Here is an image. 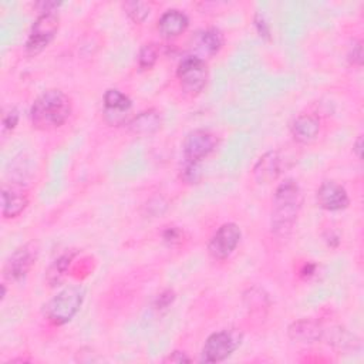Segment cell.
I'll list each match as a JSON object with an SVG mask.
<instances>
[{"mask_svg":"<svg viewBox=\"0 0 364 364\" xmlns=\"http://www.w3.org/2000/svg\"><path fill=\"white\" fill-rule=\"evenodd\" d=\"M245 301L250 311H262L263 307H267V296L257 289H252L245 294Z\"/></svg>","mask_w":364,"mask_h":364,"instance_id":"23","label":"cell"},{"mask_svg":"<svg viewBox=\"0 0 364 364\" xmlns=\"http://www.w3.org/2000/svg\"><path fill=\"white\" fill-rule=\"evenodd\" d=\"M290 132L294 141L309 144L314 141L320 132V119L313 114H300L293 119Z\"/></svg>","mask_w":364,"mask_h":364,"instance_id":"15","label":"cell"},{"mask_svg":"<svg viewBox=\"0 0 364 364\" xmlns=\"http://www.w3.org/2000/svg\"><path fill=\"white\" fill-rule=\"evenodd\" d=\"M122 9L129 20L135 24H141L149 16V6L144 1H125L122 3Z\"/></svg>","mask_w":364,"mask_h":364,"instance_id":"21","label":"cell"},{"mask_svg":"<svg viewBox=\"0 0 364 364\" xmlns=\"http://www.w3.org/2000/svg\"><path fill=\"white\" fill-rule=\"evenodd\" d=\"M71 111V98L64 91L57 88L47 90L41 92L31 105V125L38 131L57 129L68 121Z\"/></svg>","mask_w":364,"mask_h":364,"instance_id":"2","label":"cell"},{"mask_svg":"<svg viewBox=\"0 0 364 364\" xmlns=\"http://www.w3.org/2000/svg\"><path fill=\"white\" fill-rule=\"evenodd\" d=\"M193 46L199 51L198 57L200 58H203L205 55L213 57L220 51L223 46V34L220 33L219 28H215V27L202 30L195 36Z\"/></svg>","mask_w":364,"mask_h":364,"instance_id":"17","label":"cell"},{"mask_svg":"<svg viewBox=\"0 0 364 364\" xmlns=\"http://www.w3.org/2000/svg\"><path fill=\"white\" fill-rule=\"evenodd\" d=\"M317 205L328 212H338L350 205L347 191L334 181H324L316 193Z\"/></svg>","mask_w":364,"mask_h":364,"instance_id":"10","label":"cell"},{"mask_svg":"<svg viewBox=\"0 0 364 364\" xmlns=\"http://www.w3.org/2000/svg\"><path fill=\"white\" fill-rule=\"evenodd\" d=\"M182 176L186 182H196L199 179V164H191V162H185L183 171H182Z\"/></svg>","mask_w":364,"mask_h":364,"instance_id":"27","label":"cell"},{"mask_svg":"<svg viewBox=\"0 0 364 364\" xmlns=\"http://www.w3.org/2000/svg\"><path fill=\"white\" fill-rule=\"evenodd\" d=\"M348 61H350V64L357 65V67H360L363 64V44H361V41H355L350 47Z\"/></svg>","mask_w":364,"mask_h":364,"instance_id":"26","label":"cell"},{"mask_svg":"<svg viewBox=\"0 0 364 364\" xmlns=\"http://www.w3.org/2000/svg\"><path fill=\"white\" fill-rule=\"evenodd\" d=\"M189 361H192V358L185 351H181V350H175L164 358V363H189Z\"/></svg>","mask_w":364,"mask_h":364,"instance_id":"29","label":"cell"},{"mask_svg":"<svg viewBox=\"0 0 364 364\" xmlns=\"http://www.w3.org/2000/svg\"><path fill=\"white\" fill-rule=\"evenodd\" d=\"M162 119L161 115L156 109H145L136 114L129 122H128V129L131 134L138 135V136H146L151 134H155L161 128Z\"/></svg>","mask_w":364,"mask_h":364,"instance_id":"16","label":"cell"},{"mask_svg":"<svg viewBox=\"0 0 364 364\" xmlns=\"http://www.w3.org/2000/svg\"><path fill=\"white\" fill-rule=\"evenodd\" d=\"M6 293H7V291H6V284L3 283V284H1V301L6 299Z\"/></svg>","mask_w":364,"mask_h":364,"instance_id":"33","label":"cell"},{"mask_svg":"<svg viewBox=\"0 0 364 364\" xmlns=\"http://www.w3.org/2000/svg\"><path fill=\"white\" fill-rule=\"evenodd\" d=\"M173 300H175V293L168 289V290H164V291L156 297L155 306H156V309H165V307H168L169 304H172Z\"/></svg>","mask_w":364,"mask_h":364,"instance_id":"28","label":"cell"},{"mask_svg":"<svg viewBox=\"0 0 364 364\" xmlns=\"http://www.w3.org/2000/svg\"><path fill=\"white\" fill-rule=\"evenodd\" d=\"M353 151L358 159H361V151H363V136L358 135L355 142L353 144Z\"/></svg>","mask_w":364,"mask_h":364,"instance_id":"31","label":"cell"},{"mask_svg":"<svg viewBox=\"0 0 364 364\" xmlns=\"http://www.w3.org/2000/svg\"><path fill=\"white\" fill-rule=\"evenodd\" d=\"M283 169V161L279 151L264 152L253 166V178L257 183L266 185L274 182Z\"/></svg>","mask_w":364,"mask_h":364,"instance_id":"11","label":"cell"},{"mask_svg":"<svg viewBox=\"0 0 364 364\" xmlns=\"http://www.w3.org/2000/svg\"><path fill=\"white\" fill-rule=\"evenodd\" d=\"M159 53H158V47L154 43L149 44H144L139 48L138 53V65L141 70H149L155 65V63L158 61Z\"/></svg>","mask_w":364,"mask_h":364,"instance_id":"22","label":"cell"},{"mask_svg":"<svg viewBox=\"0 0 364 364\" xmlns=\"http://www.w3.org/2000/svg\"><path fill=\"white\" fill-rule=\"evenodd\" d=\"M176 77L182 90L188 94H199L208 81V65L203 58L191 54L185 55L176 68Z\"/></svg>","mask_w":364,"mask_h":364,"instance_id":"6","label":"cell"},{"mask_svg":"<svg viewBox=\"0 0 364 364\" xmlns=\"http://www.w3.org/2000/svg\"><path fill=\"white\" fill-rule=\"evenodd\" d=\"M216 148V138L208 129L191 131L182 144V154L185 162L199 164Z\"/></svg>","mask_w":364,"mask_h":364,"instance_id":"9","label":"cell"},{"mask_svg":"<svg viewBox=\"0 0 364 364\" xmlns=\"http://www.w3.org/2000/svg\"><path fill=\"white\" fill-rule=\"evenodd\" d=\"M189 26L188 16L176 9H169L158 20V31L165 38H175L186 31Z\"/></svg>","mask_w":364,"mask_h":364,"instance_id":"14","label":"cell"},{"mask_svg":"<svg viewBox=\"0 0 364 364\" xmlns=\"http://www.w3.org/2000/svg\"><path fill=\"white\" fill-rule=\"evenodd\" d=\"M38 255L37 243L28 242L17 247L6 260L3 267V276L9 282L23 280L33 269Z\"/></svg>","mask_w":364,"mask_h":364,"instance_id":"7","label":"cell"},{"mask_svg":"<svg viewBox=\"0 0 364 364\" xmlns=\"http://www.w3.org/2000/svg\"><path fill=\"white\" fill-rule=\"evenodd\" d=\"M242 237L240 228L233 222L219 226L208 243V253L213 260H226L237 247Z\"/></svg>","mask_w":364,"mask_h":364,"instance_id":"8","label":"cell"},{"mask_svg":"<svg viewBox=\"0 0 364 364\" xmlns=\"http://www.w3.org/2000/svg\"><path fill=\"white\" fill-rule=\"evenodd\" d=\"M60 27V17L57 11L40 13L34 20L28 37L24 44V51L28 57H36L44 51L54 40Z\"/></svg>","mask_w":364,"mask_h":364,"instance_id":"4","label":"cell"},{"mask_svg":"<svg viewBox=\"0 0 364 364\" xmlns=\"http://www.w3.org/2000/svg\"><path fill=\"white\" fill-rule=\"evenodd\" d=\"M287 336L291 341L300 344H313L323 338L324 330L314 318H299L287 327Z\"/></svg>","mask_w":364,"mask_h":364,"instance_id":"12","label":"cell"},{"mask_svg":"<svg viewBox=\"0 0 364 364\" xmlns=\"http://www.w3.org/2000/svg\"><path fill=\"white\" fill-rule=\"evenodd\" d=\"M102 102H104L105 114H108L111 117H122L132 107V102L128 98V95H125L124 92H121L119 90H115V88H109L105 91Z\"/></svg>","mask_w":364,"mask_h":364,"instance_id":"18","label":"cell"},{"mask_svg":"<svg viewBox=\"0 0 364 364\" xmlns=\"http://www.w3.org/2000/svg\"><path fill=\"white\" fill-rule=\"evenodd\" d=\"M242 333L237 330H220L212 333L200 351V361L219 363L230 357L242 343Z\"/></svg>","mask_w":364,"mask_h":364,"instance_id":"5","label":"cell"},{"mask_svg":"<svg viewBox=\"0 0 364 364\" xmlns=\"http://www.w3.org/2000/svg\"><path fill=\"white\" fill-rule=\"evenodd\" d=\"M301 205L303 193L300 185L294 179H284L277 185L270 212V228L276 237L286 239L291 235Z\"/></svg>","mask_w":364,"mask_h":364,"instance_id":"1","label":"cell"},{"mask_svg":"<svg viewBox=\"0 0 364 364\" xmlns=\"http://www.w3.org/2000/svg\"><path fill=\"white\" fill-rule=\"evenodd\" d=\"M253 24L255 28L257 31V34L264 38V40H270L272 38V30H270V24L267 23V20L264 18V16H262L260 13H256L253 17Z\"/></svg>","mask_w":364,"mask_h":364,"instance_id":"25","label":"cell"},{"mask_svg":"<svg viewBox=\"0 0 364 364\" xmlns=\"http://www.w3.org/2000/svg\"><path fill=\"white\" fill-rule=\"evenodd\" d=\"M74 255H75V252H67V253L61 255L60 257H57L50 264V267L47 270V277H46L50 286H58L63 282V279L68 270V266L74 259Z\"/></svg>","mask_w":364,"mask_h":364,"instance_id":"19","label":"cell"},{"mask_svg":"<svg viewBox=\"0 0 364 364\" xmlns=\"http://www.w3.org/2000/svg\"><path fill=\"white\" fill-rule=\"evenodd\" d=\"M18 118H20V115H18L17 108H14V107L6 108L1 114V134L7 135L11 131H14V128L18 124Z\"/></svg>","mask_w":364,"mask_h":364,"instance_id":"24","label":"cell"},{"mask_svg":"<svg viewBox=\"0 0 364 364\" xmlns=\"http://www.w3.org/2000/svg\"><path fill=\"white\" fill-rule=\"evenodd\" d=\"M28 205V196L26 191L11 186L3 185L1 188V215L4 219H14L20 216Z\"/></svg>","mask_w":364,"mask_h":364,"instance_id":"13","label":"cell"},{"mask_svg":"<svg viewBox=\"0 0 364 364\" xmlns=\"http://www.w3.org/2000/svg\"><path fill=\"white\" fill-rule=\"evenodd\" d=\"M84 300L80 286H68L53 296L44 306V317L54 326H64L74 318Z\"/></svg>","mask_w":364,"mask_h":364,"instance_id":"3","label":"cell"},{"mask_svg":"<svg viewBox=\"0 0 364 364\" xmlns=\"http://www.w3.org/2000/svg\"><path fill=\"white\" fill-rule=\"evenodd\" d=\"M314 264H311V263H306L304 264V267L300 270V273H301V276L303 277H310L313 273H314Z\"/></svg>","mask_w":364,"mask_h":364,"instance_id":"32","label":"cell"},{"mask_svg":"<svg viewBox=\"0 0 364 364\" xmlns=\"http://www.w3.org/2000/svg\"><path fill=\"white\" fill-rule=\"evenodd\" d=\"M179 237H181V230H179V229L171 228V229H166V230L164 232V239H165L166 242L173 243V242L179 240Z\"/></svg>","mask_w":364,"mask_h":364,"instance_id":"30","label":"cell"},{"mask_svg":"<svg viewBox=\"0 0 364 364\" xmlns=\"http://www.w3.org/2000/svg\"><path fill=\"white\" fill-rule=\"evenodd\" d=\"M334 348L346 351V350H357L360 347V340L348 333L344 328H336L331 330V336H330V341H328Z\"/></svg>","mask_w":364,"mask_h":364,"instance_id":"20","label":"cell"}]
</instances>
